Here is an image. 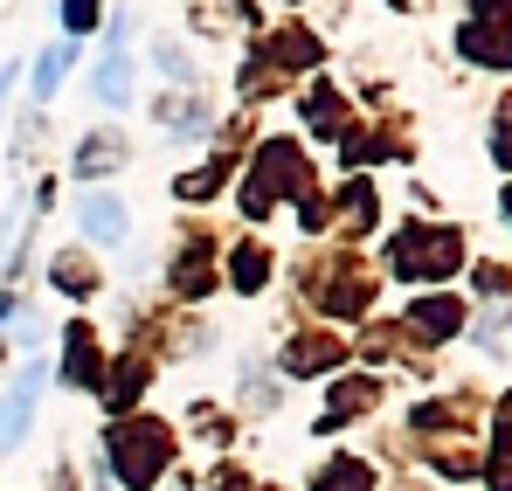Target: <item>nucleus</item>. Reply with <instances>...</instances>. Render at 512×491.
<instances>
[{
    "label": "nucleus",
    "instance_id": "nucleus-6",
    "mask_svg": "<svg viewBox=\"0 0 512 491\" xmlns=\"http://www.w3.org/2000/svg\"><path fill=\"white\" fill-rule=\"evenodd\" d=\"M97 104L104 111H125L132 104V56H104L97 63Z\"/></svg>",
    "mask_w": 512,
    "mask_h": 491
},
{
    "label": "nucleus",
    "instance_id": "nucleus-1",
    "mask_svg": "<svg viewBox=\"0 0 512 491\" xmlns=\"http://www.w3.org/2000/svg\"><path fill=\"white\" fill-rule=\"evenodd\" d=\"M464 263V236L457 229H429V222H409L395 236V270L402 277H450Z\"/></svg>",
    "mask_w": 512,
    "mask_h": 491
},
{
    "label": "nucleus",
    "instance_id": "nucleus-12",
    "mask_svg": "<svg viewBox=\"0 0 512 491\" xmlns=\"http://www.w3.org/2000/svg\"><path fill=\"white\" fill-rule=\"evenodd\" d=\"M229 284H236V291H256V284H263V256H256V249H243V256H236Z\"/></svg>",
    "mask_w": 512,
    "mask_h": 491
},
{
    "label": "nucleus",
    "instance_id": "nucleus-3",
    "mask_svg": "<svg viewBox=\"0 0 512 491\" xmlns=\"http://www.w3.org/2000/svg\"><path fill=\"white\" fill-rule=\"evenodd\" d=\"M277 187H305V166L291 160V146H263V166H256L243 208H250V215H270V194H277Z\"/></svg>",
    "mask_w": 512,
    "mask_h": 491
},
{
    "label": "nucleus",
    "instance_id": "nucleus-8",
    "mask_svg": "<svg viewBox=\"0 0 512 491\" xmlns=\"http://www.w3.org/2000/svg\"><path fill=\"white\" fill-rule=\"evenodd\" d=\"M471 49H478L485 63H506V49H499V0H478V35H471Z\"/></svg>",
    "mask_w": 512,
    "mask_h": 491
},
{
    "label": "nucleus",
    "instance_id": "nucleus-11",
    "mask_svg": "<svg viewBox=\"0 0 512 491\" xmlns=\"http://www.w3.org/2000/svg\"><path fill=\"white\" fill-rule=\"evenodd\" d=\"M374 478H367V464H353V457H340V464H326L319 471V491H367Z\"/></svg>",
    "mask_w": 512,
    "mask_h": 491
},
{
    "label": "nucleus",
    "instance_id": "nucleus-13",
    "mask_svg": "<svg viewBox=\"0 0 512 491\" xmlns=\"http://www.w3.org/2000/svg\"><path fill=\"white\" fill-rule=\"evenodd\" d=\"M90 21H97V0H63V28H70V42L84 35Z\"/></svg>",
    "mask_w": 512,
    "mask_h": 491
},
{
    "label": "nucleus",
    "instance_id": "nucleus-10",
    "mask_svg": "<svg viewBox=\"0 0 512 491\" xmlns=\"http://www.w3.org/2000/svg\"><path fill=\"white\" fill-rule=\"evenodd\" d=\"M125 160V153H118V139H104V132H97V139H84V153H77V173H111V166Z\"/></svg>",
    "mask_w": 512,
    "mask_h": 491
},
{
    "label": "nucleus",
    "instance_id": "nucleus-9",
    "mask_svg": "<svg viewBox=\"0 0 512 491\" xmlns=\"http://www.w3.org/2000/svg\"><path fill=\"white\" fill-rule=\"evenodd\" d=\"M457 319H464V305H450V298H429V305H416V326H423L429 339L457 332Z\"/></svg>",
    "mask_w": 512,
    "mask_h": 491
},
{
    "label": "nucleus",
    "instance_id": "nucleus-14",
    "mask_svg": "<svg viewBox=\"0 0 512 491\" xmlns=\"http://www.w3.org/2000/svg\"><path fill=\"white\" fill-rule=\"evenodd\" d=\"M14 83H21V70H14V63H0V104H7V90H14Z\"/></svg>",
    "mask_w": 512,
    "mask_h": 491
},
{
    "label": "nucleus",
    "instance_id": "nucleus-2",
    "mask_svg": "<svg viewBox=\"0 0 512 491\" xmlns=\"http://www.w3.org/2000/svg\"><path fill=\"white\" fill-rule=\"evenodd\" d=\"M111 457H118V471H125V485L146 491L153 485V471L167 464V436L153 429V422H132V429H111Z\"/></svg>",
    "mask_w": 512,
    "mask_h": 491
},
{
    "label": "nucleus",
    "instance_id": "nucleus-5",
    "mask_svg": "<svg viewBox=\"0 0 512 491\" xmlns=\"http://www.w3.org/2000/svg\"><path fill=\"white\" fill-rule=\"evenodd\" d=\"M77 229H84L90 243L118 249V243H125V229H132V222H125V208H118L111 194H84V201H77Z\"/></svg>",
    "mask_w": 512,
    "mask_h": 491
},
{
    "label": "nucleus",
    "instance_id": "nucleus-7",
    "mask_svg": "<svg viewBox=\"0 0 512 491\" xmlns=\"http://www.w3.org/2000/svg\"><path fill=\"white\" fill-rule=\"evenodd\" d=\"M70 63H77V42H56V49L35 63V97H56V83L70 77Z\"/></svg>",
    "mask_w": 512,
    "mask_h": 491
},
{
    "label": "nucleus",
    "instance_id": "nucleus-4",
    "mask_svg": "<svg viewBox=\"0 0 512 491\" xmlns=\"http://www.w3.org/2000/svg\"><path fill=\"white\" fill-rule=\"evenodd\" d=\"M42 374H49V367H28V374H21V388H7V395H0V450H14V443H21V429H28V415H35V395H42Z\"/></svg>",
    "mask_w": 512,
    "mask_h": 491
}]
</instances>
